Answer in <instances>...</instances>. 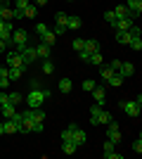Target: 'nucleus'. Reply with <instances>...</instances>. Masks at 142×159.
Returning <instances> with one entry per match:
<instances>
[{"label":"nucleus","instance_id":"obj_1","mask_svg":"<svg viewBox=\"0 0 142 159\" xmlns=\"http://www.w3.org/2000/svg\"><path fill=\"white\" fill-rule=\"evenodd\" d=\"M111 119H114V116H111V114H109L102 105H97V102H95V105L90 107V124H93V126H102V124H109Z\"/></svg>","mask_w":142,"mask_h":159},{"label":"nucleus","instance_id":"obj_2","mask_svg":"<svg viewBox=\"0 0 142 159\" xmlns=\"http://www.w3.org/2000/svg\"><path fill=\"white\" fill-rule=\"evenodd\" d=\"M50 98V90L47 88H31V93L26 95V105L28 107H41L43 100Z\"/></svg>","mask_w":142,"mask_h":159},{"label":"nucleus","instance_id":"obj_3","mask_svg":"<svg viewBox=\"0 0 142 159\" xmlns=\"http://www.w3.org/2000/svg\"><path fill=\"white\" fill-rule=\"evenodd\" d=\"M140 107H142V95H137L135 100H121V109L128 116H140Z\"/></svg>","mask_w":142,"mask_h":159},{"label":"nucleus","instance_id":"obj_4","mask_svg":"<svg viewBox=\"0 0 142 159\" xmlns=\"http://www.w3.org/2000/svg\"><path fill=\"white\" fill-rule=\"evenodd\" d=\"M10 45H14V50H17V52H21V50L28 45V33L24 31V29L12 31V43H10Z\"/></svg>","mask_w":142,"mask_h":159},{"label":"nucleus","instance_id":"obj_5","mask_svg":"<svg viewBox=\"0 0 142 159\" xmlns=\"http://www.w3.org/2000/svg\"><path fill=\"white\" fill-rule=\"evenodd\" d=\"M69 133H71V140H74V143H76L78 147H81V145H85L88 135H85V131H83V128H78L76 124H71V126H69Z\"/></svg>","mask_w":142,"mask_h":159},{"label":"nucleus","instance_id":"obj_6","mask_svg":"<svg viewBox=\"0 0 142 159\" xmlns=\"http://www.w3.org/2000/svg\"><path fill=\"white\" fill-rule=\"evenodd\" d=\"M107 140H111L114 145L118 143V140H121V131H118V124H116L114 119L107 124Z\"/></svg>","mask_w":142,"mask_h":159},{"label":"nucleus","instance_id":"obj_7","mask_svg":"<svg viewBox=\"0 0 142 159\" xmlns=\"http://www.w3.org/2000/svg\"><path fill=\"white\" fill-rule=\"evenodd\" d=\"M5 62H7V66H26L24 60H21V52H17V50H12V52L5 55Z\"/></svg>","mask_w":142,"mask_h":159},{"label":"nucleus","instance_id":"obj_8","mask_svg":"<svg viewBox=\"0 0 142 159\" xmlns=\"http://www.w3.org/2000/svg\"><path fill=\"white\" fill-rule=\"evenodd\" d=\"M21 60H24V64H31V62H36L38 60V55H36V48L33 45H26L24 50H21Z\"/></svg>","mask_w":142,"mask_h":159},{"label":"nucleus","instance_id":"obj_9","mask_svg":"<svg viewBox=\"0 0 142 159\" xmlns=\"http://www.w3.org/2000/svg\"><path fill=\"white\" fill-rule=\"evenodd\" d=\"M90 93H93V98H95L97 105H104V102H107V90H104V86H97V83H95V88Z\"/></svg>","mask_w":142,"mask_h":159},{"label":"nucleus","instance_id":"obj_10","mask_svg":"<svg viewBox=\"0 0 142 159\" xmlns=\"http://www.w3.org/2000/svg\"><path fill=\"white\" fill-rule=\"evenodd\" d=\"M2 133H7V135H12V133H21V126H19V124H14L12 119H5V121H2Z\"/></svg>","mask_w":142,"mask_h":159},{"label":"nucleus","instance_id":"obj_11","mask_svg":"<svg viewBox=\"0 0 142 159\" xmlns=\"http://www.w3.org/2000/svg\"><path fill=\"white\" fill-rule=\"evenodd\" d=\"M135 21L130 19V17H121V19H114V26H116V31H128L130 26H133Z\"/></svg>","mask_w":142,"mask_h":159},{"label":"nucleus","instance_id":"obj_12","mask_svg":"<svg viewBox=\"0 0 142 159\" xmlns=\"http://www.w3.org/2000/svg\"><path fill=\"white\" fill-rule=\"evenodd\" d=\"M50 52H52V45H47V43H38V45H36V55H38V57H43V60H47V57H50Z\"/></svg>","mask_w":142,"mask_h":159},{"label":"nucleus","instance_id":"obj_13","mask_svg":"<svg viewBox=\"0 0 142 159\" xmlns=\"http://www.w3.org/2000/svg\"><path fill=\"white\" fill-rule=\"evenodd\" d=\"M126 7H128L130 14L137 19V17H140V12H142V0H128V2H126Z\"/></svg>","mask_w":142,"mask_h":159},{"label":"nucleus","instance_id":"obj_14","mask_svg":"<svg viewBox=\"0 0 142 159\" xmlns=\"http://www.w3.org/2000/svg\"><path fill=\"white\" fill-rule=\"evenodd\" d=\"M111 12H114V17H116V19H121V17H130V19L135 21V17L130 14V10H128V7H126V5H116L114 10H111Z\"/></svg>","mask_w":142,"mask_h":159},{"label":"nucleus","instance_id":"obj_15","mask_svg":"<svg viewBox=\"0 0 142 159\" xmlns=\"http://www.w3.org/2000/svg\"><path fill=\"white\" fill-rule=\"evenodd\" d=\"M7 86H10V69H7V66H0V88L5 90Z\"/></svg>","mask_w":142,"mask_h":159},{"label":"nucleus","instance_id":"obj_16","mask_svg":"<svg viewBox=\"0 0 142 159\" xmlns=\"http://www.w3.org/2000/svg\"><path fill=\"white\" fill-rule=\"evenodd\" d=\"M76 150H78V145H76L74 140H62V152L64 154H74Z\"/></svg>","mask_w":142,"mask_h":159},{"label":"nucleus","instance_id":"obj_17","mask_svg":"<svg viewBox=\"0 0 142 159\" xmlns=\"http://www.w3.org/2000/svg\"><path fill=\"white\" fill-rule=\"evenodd\" d=\"M118 74H121L123 79H126V76H133V74H135V66L130 64V62H121V69H118Z\"/></svg>","mask_w":142,"mask_h":159},{"label":"nucleus","instance_id":"obj_18","mask_svg":"<svg viewBox=\"0 0 142 159\" xmlns=\"http://www.w3.org/2000/svg\"><path fill=\"white\" fill-rule=\"evenodd\" d=\"M7 69H10V81H17V79L24 76V69H26V66H7Z\"/></svg>","mask_w":142,"mask_h":159},{"label":"nucleus","instance_id":"obj_19","mask_svg":"<svg viewBox=\"0 0 142 159\" xmlns=\"http://www.w3.org/2000/svg\"><path fill=\"white\" fill-rule=\"evenodd\" d=\"M83 50H85V52H97V50H100V43H97L95 38H88L85 45H83Z\"/></svg>","mask_w":142,"mask_h":159},{"label":"nucleus","instance_id":"obj_20","mask_svg":"<svg viewBox=\"0 0 142 159\" xmlns=\"http://www.w3.org/2000/svg\"><path fill=\"white\" fill-rule=\"evenodd\" d=\"M36 14H38V5H33V2H28V5L24 7V17H28V19H33Z\"/></svg>","mask_w":142,"mask_h":159},{"label":"nucleus","instance_id":"obj_21","mask_svg":"<svg viewBox=\"0 0 142 159\" xmlns=\"http://www.w3.org/2000/svg\"><path fill=\"white\" fill-rule=\"evenodd\" d=\"M67 19H69L67 12H57L54 14V26H67Z\"/></svg>","mask_w":142,"mask_h":159},{"label":"nucleus","instance_id":"obj_22","mask_svg":"<svg viewBox=\"0 0 142 159\" xmlns=\"http://www.w3.org/2000/svg\"><path fill=\"white\" fill-rule=\"evenodd\" d=\"M107 83H109V86H114V88H118L123 83V76H121V74H111V76L107 79Z\"/></svg>","mask_w":142,"mask_h":159},{"label":"nucleus","instance_id":"obj_23","mask_svg":"<svg viewBox=\"0 0 142 159\" xmlns=\"http://www.w3.org/2000/svg\"><path fill=\"white\" fill-rule=\"evenodd\" d=\"M116 40H118L121 45H128L130 43V33L128 31H116Z\"/></svg>","mask_w":142,"mask_h":159},{"label":"nucleus","instance_id":"obj_24","mask_svg":"<svg viewBox=\"0 0 142 159\" xmlns=\"http://www.w3.org/2000/svg\"><path fill=\"white\" fill-rule=\"evenodd\" d=\"M67 29H71V31L81 29V17H69L67 19Z\"/></svg>","mask_w":142,"mask_h":159},{"label":"nucleus","instance_id":"obj_25","mask_svg":"<svg viewBox=\"0 0 142 159\" xmlns=\"http://www.w3.org/2000/svg\"><path fill=\"white\" fill-rule=\"evenodd\" d=\"M71 88H74L71 79H62L59 81V90H62V93H71Z\"/></svg>","mask_w":142,"mask_h":159},{"label":"nucleus","instance_id":"obj_26","mask_svg":"<svg viewBox=\"0 0 142 159\" xmlns=\"http://www.w3.org/2000/svg\"><path fill=\"white\" fill-rule=\"evenodd\" d=\"M88 64H95V66H100V64H102V55H100V50H97V52H90Z\"/></svg>","mask_w":142,"mask_h":159},{"label":"nucleus","instance_id":"obj_27","mask_svg":"<svg viewBox=\"0 0 142 159\" xmlns=\"http://www.w3.org/2000/svg\"><path fill=\"white\" fill-rule=\"evenodd\" d=\"M41 38H43V43H47V45H54V40H57V36H54L52 31H45V33L41 36Z\"/></svg>","mask_w":142,"mask_h":159},{"label":"nucleus","instance_id":"obj_28","mask_svg":"<svg viewBox=\"0 0 142 159\" xmlns=\"http://www.w3.org/2000/svg\"><path fill=\"white\" fill-rule=\"evenodd\" d=\"M2 107V114H5V119H12V114H14V105L12 102H7V105H0Z\"/></svg>","mask_w":142,"mask_h":159},{"label":"nucleus","instance_id":"obj_29","mask_svg":"<svg viewBox=\"0 0 142 159\" xmlns=\"http://www.w3.org/2000/svg\"><path fill=\"white\" fill-rule=\"evenodd\" d=\"M52 71H54V64H52V60H43V74H45V76H50Z\"/></svg>","mask_w":142,"mask_h":159},{"label":"nucleus","instance_id":"obj_30","mask_svg":"<svg viewBox=\"0 0 142 159\" xmlns=\"http://www.w3.org/2000/svg\"><path fill=\"white\" fill-rule=\"evenodd\" d=\"M128 45L133 48L135 52H140V50H142V40H140V36H137V38H130V43H128Z\"/></svg>","mask_w":142,"mask_h":159},{"label":"nucleus","instance_id":"obj_31","mask_svg":"<svg viewBox=\"0 0 142 159\" xmlns=\"http://www.w3.org/2000/svg\"><path fill=\"white\" fill-rule=\"evenodd\" d=\"M21 100H24V95H21V93H10V102H12V105H14V107L19 105Z\"/></svg>","mask_w":142,"mask_h":159},{"label":"nucleus","instance_id":"obj_32","mask_svg":"<svg viewBox=\"0 0 142 159\" xmlns=\"http://www.w3.org/2000/svg\"><path fill=\"white\" fill-rule=\"evenodd\" d=\"M36 31H38V36H43V33H45V31H50V29H47V24H45V21H38V24H36Z\"/></svg>","mask_w":142,"mask_h":159},{"label":"nucleus","instance_id":"obj_33","mask_svg":"<svg viewBox=\"0 0 142 159\" xmlns=\"http://www.w3.org/2000/svg\"><path fill=\"white\" fill-rule=\"evenodd\" d=\"M111 74H116V71H111L109 66H102V69H100V76H102V79H104V81H107L109 76H111Z\"/></svg>","mask_w":142,"mask_h":159},{"label":"nucleus","instance_id":"obj_34","mask_svg":"<svg viewBox=\"0 0 142 159\" xmlns=\"http://www.w3.org/2000/svg\"><path fill=\"white\" fill-rule=\"evenodd\" d=\"M95 88V81L93 79H88V81H83V90H85V93H90V90H93Z\"/></svg>","mask_w":142,"mask_h":159},{"label":"nucleus","instance_id":"obj_35","mask_svg":"<svg viewBox=\"0 0 142 159\" xmlns=\"http://www.w3.org/2000/svg\"><path fill=\"white\" fill-rule=\"evenodd\" d=\"M133 152H137V154H140V152H142V138H137V140H133Z\"/></svg>","mask_w":142,"mask_h":159},{"label":"nucleus","instance_id":"obj_36","mask_svg":"<svg viewBox=\"0 0 142 159\" xmlns=\"http://www.w3.org/2000/svg\"><path fill=\"white\" fill-rule=\"evenodd\" d=\"M104 157H107V159H121V154L116 152V150H107V152H104Z\"/></svg>","mask_w":142,"mask_h":159},{"label":"nucleus","instance_id":"obj_37","mask_svg":"<svg viewBox=\"0 0 142 159\" xmlns=\"http://www.w3.org/2000/svg\"><path fill=\"white\" fill-rule=\"evenodd\" d=\"M12 19H24V10H17V7H12Z\"/></svg>","mask_w":142,"mask_h":159},{"label":"nucleus","instance_id":"obj_38","mask_svg":"<svg viewBox=\"0 0 142 159\" xmlns=\"http://www.w3.org/2000/svg\"><path fill=\"white\" fill-rule=\"evenodd\" d=\"M128 33H130V38H137V36H140V26H135V24H133V26L128 29Z\"/></svg>","mask_w":142,"mask_h":159},{"label":"nucleus","instance_id":"obj_39","mask_svg":"<svg viewBox=\"0 0 142 159\" xmlns=\"http://www.w3.org/2000/svg\"><path fill=\"white\" fill-rule=\"evenodd\" d=\"M83 45H85V40H83V38H76V40H74V50H78V52H81Z\"/></svg>","mask_w":142,"mask_h":159},{"label":"nucleus","instance_id":"obj_40","mask_svg":"<svg viewBox=\"0 0 142 159\" xmlns=\"http://www.w3.org/2000/svg\"><path fill=\"white\" fill-rule=\"evenodd\" d=\"M28 2H31V0H14V7H17V10H24Z\"/></svg>","mask_w":142,"mask_h":159},{"label":"nucleus","instance_id":"obj_41","mask_svg":"<svg viewBox=\"0 0 142 159\" xmlns=\"http://www.w3.org/2000/svg\"><path fill=\"white\" fill-rule=\"evenodd\" d=\"M109 69L118 74V69H121V60H114V62H111V64H109Z\"/></svg>","mask_w":142,"mask_h":159},{"label":"nucleus","instance_id":"obj_42","mask_svg":"<svg viewBox=\"0 0 142 159\" xmlns=\"http://www.w3.org/2000/svg\"><path fill=\"white\" fill-rule=\"evenodd\" d=\"M7 102H10V93L2 90V93H0V105H7Z\"/></svg>","mask_w":142,"mask_h":159},{"label":"nucleus","instance_id":"obj_43","mask_svg":"<svg viewBox=\"0 0 142 159\" xmlns=\"http://www.w3.org/2000/svg\"><path fill=\"white\" fill-rule=\"evenodd\" d=\"M104 19H107L109 24H114V19H116V17H114V12H111V10H109V12H104Z\"/></svg>","mask_w":142,"mask_h":159},{"label":"nucleus","instance_id":"obj_44","mask_svg":"<svg viewBox=\"0 0 142 159\" xmlns=\"http://www.w3.org/2000/svg\"><path fill=\"white\" fill-rule=\"evenodd\" d=\"M114 143H111V140H104V152H107V150H114Z\"/></svg>","mask_w":142,"mask_h":159},{"label":"nucleus","instance_id":"obj_45","mask_svg":"<svg viewBox=\"0 0 142 159\" xmlns=\"http://www.w3.org/2000/svg\"><path fill=\"white\" fill-rule=\"evenodd\" d=\"M33 133H43V124H38V121H36V126H33Z\"/></svg>","mask_w":142,"mask_h":159},{"label":"nucleus","instance_id":"obj_46","mask_svg":"<svg viewBox=\"0 0 142 159\" xmlns=\"http://www.w3.org/2000/svg\"><path fill=\"white\" fill-rule=\"evenodd\" d=\"M31 88H41V81H38V79H31Z\"/></svg>","mask_w":142,"mask_h":159},{"label":"nucleus","instance_id":"obj_47","mask_svg":"<svg viewBox=\"0 0 142 159\" xmlns=\"http://www.w3.org/2000/svg\"><path fill=\"white\" fill-rule=\"evenodd\" d=\"M88 57H90V52H85V50H81V60H83V62H88Z\"/></svg>","mask_w":142,"mask_h":159},{"label":"nucleus","instance_id":"obj_48","mask_svg":"<svg viewBox=\"0 0 142 159\" xmlns=\"http://www.w3.org/2000/svg\"><path fill=\"white\" fill-rule=\"evenodd\" d=\"M5 48H7V45H5V40L0 38V52H5Z\"/></svg>","mask_w":142,"mask_h":159},{"label":"nucleus","instance_id":"obj_49","mask_svg":"<svg viewBox=\"0 0 142 159\" xmlns=\"http://www.w3.org/2000/svg\"><path fill=\"white\" fill-rule=\"evenodd\" d=\"M45 2H47V0H36L33 5H38V7H43V5H45Z\"/></svg>","mask_w":142,"mask_h":159},{"label":"nucleus","instance_id":"obj_50","mask_svg":"<svg viewBox=\"0 0 142 159\" xmlns=\"http://www.w3.org/2000/svg\"><path fill=\"white\" fill-rule=\"evenodd\" d=\"M2 29H5V21H2V19H0V31H2Z\"/></svg>","mask_w":142,"mask_h":159},{"label":"nucleus","instance_id":"obj_51","mask_svg":"<svg viewBox=\"0 0 142 159\" xmlns=\"http://www.w3.org/2000/svg\"><path fill=\"white\" fill-rule=\"evenodd\" d=\"M0 135H2V124H0Z\"/></svg>","mask_w":142,"mask_h":159},{"label":"nucleus","instance_id":"obj_52","mask_svg":"<svg viewBox=\"0 0 142 159\" xmlns=\"http://www.w3.org/2000/svg\"><path fill=\"white\" fill-rule=\"evenodd\" d=\"M69 2H74V0H69Z\"/></svg>","mask_w":142,"mask_h":159},{"label":"nucleus","instance_id":"obj_53","mask_svg":"<svg viewBox=\"0 0 142 159\" xmlns=\"http://www.w3.org/2000/svg\"><path fill=\"white\" fill-rule=\"evenodd\" d=\"M47 2H50V0H47Z\"/></svg>","mask_w":142,"mask_h":159}]
</instances>
